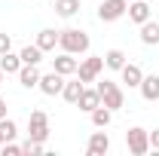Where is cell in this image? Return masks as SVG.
I'll return each instance as SVG.
<instances>
[{
    "label": "cell",
    "mask_w": 159,
    "mask_h": 156,
    "mask_svg": "<svg viewBox=\"0 0 159 156\" xmlns=\"http://www.w3.org/2000/svg\"><path fill=\"white\" fill-rule=\"evenodd\" d=\"M89 117H92V126H95V129H107V126H110V119H113V110H110V107H104V104H98Z\"/></svg>",
    "instance_id": "d6986e66"
},
{
    "label": "cell",
    "mask_w": 159,
    "mask_h": 156,
    "mask_svg": "<svg viewBox=\"0 0 159 156\" xmlns=\"http://www.w3.org/2000/svg\"><path fill=\"white\" fill-rule=\"evenodd\" d=\"M28 138L31 141H46L49 138V117L43 110H31V117H28Z\"/></svg>",
    "instance_id": "277c9868"
},
{
    "label": "cell",
    "mask_w": 159,
    "mask_h": 156,
    "mask_svg": "<svg viewBox=\"0 0 159 156\" xmlns=\"http://www.w3.org/2000/svg\"><path fill=\"white\" fill-rule=\"evenodd\" d=\"M19 55H21V64H40L43 61V49L34 43V46H25Z\"/></svg>",
    "instance_id": "7402d4cb"
},
{
    "label": "cell",
    "mask_w": 159,
    "mask_h": 156,
    "mask_svg": "<svg viewBox=\"0 0 159 156\" xmlns=\"http://www.w3.org/2000/svg\"><path fill=\"white\" fill-rule=\"evenodd\" d=\"M0 135H3V144H6V141H16V135H19V126H16L9 117H3V119H0Z\"/></svg>",
    "instance_id": "603a6c76"
},
{
    "label": "cell",
    "mask_w": 159,
    "mask_h": 156,
    "mask_svg": "<svg viewBox=\"0 0 159 156\" xmlns=\"http://www.w3.org/2000/svg\"><path fill=\"white\" fill-rule=\"evenodd\" d=\"M107 150H110V138H107V132H92L86 153H89V156H104Z\"/></svg>",
    "instance_id": "9c48e42d"
},
{
    "label": "cell",
    "mask_w": 159,
    "mask_h": 156,
    "mask_svg": "<svg viewBox=\"0 0 159 156\" xmlns=\"http://www.w3.org/2000/svg\"><path fill=\"white\" fill-rule=\"evenodd\" d=\"M0 153H3V156H19V153H21V144H12V141H6V144L0 147Z\"/></svg>",
    "instance_id": "d4e9b609"
},
{
    "label": "cell",
    "mask_w": 159,
    "mask_h": 156,
    "mask_svg": "<svg viewBox=\"0 0 159 156\" xmlns=\"http://www.w3.org/2000/svg\"><path fill=\"white\" fill-rule=\"evenodd\" d=\"M58 46H61V52H70V55H86V52H89V34H86V31H80V28L58 31Z\"/></svg>",
    "instance_id": "6da1fadb"
},
{
    "label": "cell",
    "mask_w": 159,
    "mask_h": 156,
    "mask_svg": "<svg viewBox=\"0 0 159 156\" xmlns=\"http://www.w3.org/2000/svg\"><path fill=\"white\" fill-rule=\"evenodd\" d=\"M43 95H61V89H64V77H61L58 71H52V74H43L40 77V86H37Z\"/></svg>",
    "instance_id": "52a82bcc"
},
{
    "label": "cell",
    "mask_w": 159,
    "mask_h": 156,
    "mask_svg": "<svg viewBox=\"0 0 159 156\" xmlns=\"http://www.w3.org/2000/svg\"><path fill=\"white\" fill-rule=\"evenodd\" d=\"M129 19L135 21V25H144L147 19H153L150 3H147V0H132V3H129Z\"/></svg>",
    "instance_id": "30bf717a"
},
{
    "label": "cell",
    "mask_w": 159,
    "mask_h": 156,
    "mask_svg": "<svg viewBox=\"0 0 159 156\" xmlns=\"http://www.w3.org/2000/svg\"><path fill=\"white\" fill-rule=\"evenodd\" d=\"M125 147H129V153L144 156L147 150H150V132H147V129H141V126L129 129V132H125Z\"/></svg>",
    "instance_id": "3957f363"
},
{
    "label": "cell",
    "mask_w": 159,
    "mask_h": 156,
    "mask_svg": "<svg viewBox=\"0 0 159 156\" xmlns=\"http://www.w3.org/2000/svg\"><path fill=\"white\" fill-rule=\"evenodd\" d=\"M98 104H101V95H98V89H86V86H83V95H80L77 107H80V110H86V113H92V110H95Z\"/></svg>",
    "instance_id": "9a60e30c"
},
{
    "label": "cell",
    "mask_w": 159,
    "mask_h": 156,
    "mask_svg": "<svg viewBox=\"0 0 159 156\" xmlns=\"http://www.w3.org/2000/svg\"><path fill=\"white\" fill-rule=\"evenodd\" d=\"M0 71H3V74H19L21 71V55H16L12 49L3 52V55H0Z\"/></svg>",
    "instance_id": "ac0fdd59"
},
{
    "label": "cell",
    "mask_w": 159,
    "mask_h": 156,
    "mask_svg": "<svg viewBox=\"0 0 159 156\" xmlns=\"http://www.w3.org/2000/svg\"><path fill=\"white\" fill-rule=\"evenodd\" d=\"M21 153H31V156H40V153H43V141H31V138H28V141L21 144Z\"/></svg>",
    "instance_id": "cb8c5ba5"
},
{
    "label": "cell",
    "mask_w": 159,
    "mask_h": 156,
    "mask_svg": "<svg viewBox=\"0 0 159 156\" xmlns=\"http://www.w3.org/2000/svg\"><path fill=\"white\" fill-rule=\"evenodd\" d=\"M141 43L144 46H159V21L147 19L141 25Z\"/></svg>",
    "instance_id": "4fadbf2b"
},
{
    "label": "cell",
    "mask_w": 159,
    "mask_h": 156,
    "mask_svg": "<svg viewBox=\"0 0 159 156\" xmlns=\"http://www.w3.org/2000/svg\"><path fill=\"white\" fill-rule=\"evenodd\" d=\"M9 49H12V37H9V34H0V55L9 52Z\"/></svg>",
    "instance_id": "484cf974"
},
{
    "label": "cell",
    "mask_w": 159,
    "mask_h": 156,
    "mask_svg": "<svg viewBox=\"0 0 159 156\" xmlns=\"http://www.w3.org/2000/svg\"><path fill=\"white\" fill-rule=\"evenodd\" d=\"M119 74H122V83H125L129 89H138L141 80H144V71H141L138 64H129V61L122 64V71H119Z\"/></svg>",
    "instance_id": "7c38bea8"
},
{
    "label": "cell",
    "mask_w": 159,
    "mask_h": 156,
    "mask_svg": "<svg viewBox=\"0 0 159 156\" xmlns=\"http://www.w3.org/2000/svg\"><path fill=\"white\" fill-rule=\"evenodd\" d=\"M129 12V0H101L98 6V19L101 21H116Z\"/></svg>",
    "instance_id": "8992f818"
},
{
    "label": "cell",
    "mask_w": 159,
    "mask_h": 156,
    "mask_svg": "<svg viewBox=\"0 0 159 156\" xmlns=\"http://www.w3.org/2000/svg\"><path fill=\"white\" fill-rule=\"evenodd\" d=\"M122 64H125V52H122V49H107V52H104V67L122 71Z\"/></svg>",
    "instance_id": "ffe728a7"
},
{
    "label": "cell",
    "mask_w": 159,
    "mask_h": 156,
    "mask_svg": "<svg viewBox=\"0 0 159 156\" xmlns=\"http://www.w3.org/2000/svg\"><path fill=\"white\" fill-rule=\"evenodd\" d=\"M40 74L37 71V64H21V71H19V83L25 86V89H37L40 86Z\"/></svg>",
    "instance_id": "8fae6325"
},
{
    "label": "cell",
    "mask_w": 159,
    "mask_h": 156,
    "mask_svg": "<svg viewBox=\"0 0 159 156\" xmlns=\"http://www.w3.org/2000/svg\"><path fill=\"white\" fill-rule=\"evenodd\" d=\"M37 46L43 49V52H52L55 46H58V31H52V28H43L37 34Z\"/></svg>",
    "instance_id": "e0dca14e"
},
{
    "label": "cell",
    "mask_w": 159,
    "mask_h": 156,
    "mask_svg": "<svg viewBox=\"0 0 159 156\" xmlns=\"http://www.w3.org/2000/svg\"><path fill=\"white\" fill-rule=\"evenodd\" d=\"M55 12L61 19H70L80 12V0H55Z\"/></svg>",
    "instance_id": "44dd1931"
},
{
    "label": "cell",
    "mask_w": 159,
    "mask_h": 156,
    "mask_svg": "<svg viewBox=\"0 0 159 156\" xmlns=\"http://www.w3.org/2000/svg\"><path fill=\"white\" fill-rule=\"evenodd\" d=\"M98 86V95H101V104L104 107H110V110H119L122 104H125V95H122V89H119L113 80H95Z\"/></svg>",
    "instance_id": "7a4b0ae2"
},
{
    "label": "cell",
    "mask_w": 159,
    "mask_h": 156,
    "mask_svg": "<svg viewBox=\"0 0 159 156\" xmlns=\"http://www.w3.org/2000/svg\"><path fill=\"white\" fill-rule=\"evenodd\" d=\"M101 71H104V55H89V58H83V61H80L77 77L83 80V83H95Z\"/></svg>",
    "instance_id": "5b68a950"
},
{
    "label": "cell",
    "mask_w": 159,
    "mask_h": 156,
    "mask_svg": "<svg viewBox=\"0 0 159 156\" xmlns=\"http://www.w3.org/2000/svg\"><path fill=\"white\" fill-rule=\"evenodd\" d=\"M3 77H6V74H3V71H0V83H3Z\"/></svg>",
    "instance_id": "f1b7e54d"
},
{
    "label": "cell",
    "mask_w": 159,
    "mask_h": 156,
    "mask_svg": "<svg viewBox=\"0 0 159 156\" xmlns=\"http://www.w3.org/2000/svg\"><path fill=\"white\" fill-rule=\"evenodd\" d=\"M83 86H86V83H83V80H70V83H64V89H61V98H64V101H67V104H77L80 101V95H83Z\"/></svg>",
    "instance_id": "2e32d148"
},
{
    "label": "cell",
    "mask_w": 159,
    "mask_h": 156,
    "mask_svg": "<svg viewBox=\"0 0 159 156\" xmlns=\"http://www.w3.org/2000/svg\"><path fill=\"white\" fill-rule=\"evenodd\" d=\"M0 147H3V135H0Z\"/></svg>",
    "instance_id": "f546056e"
},
{
    "label": "cell",
    "mask_w": 159,
    "mask_h": 156,
    "mask_svg": "<svg viewBox=\"0 0 159 156\" xmlns=\"http://www.w3.org/2000/svg\"><path fill=\"white\" fill-rule=\"evenodd\" d=\"M6 117V101H3V95H0V119Z\"/></svg>",
    "instance_id": "83f0119b"
},
{
    "label": "cell",
    "mask_w": 159,
    "mask_h": 156,
    "mask_svg": "<svg viewBox=\"0 0 159 156\" xmlns=\"http://www.w3.org/2000/svg\"><path fill=\"white\" fill-rule=\"evenodd\" d=\"M138 89H141V95H144V101H159V77L156 74L144 77Z\"/></svg>",
    "instance_id": "5bb4252c"
},
{
    "label": "cell",
    "mask_w": 159,
    "mask_h": 156,
    "mask_svg": "<svg viewBox=\"0 0 159 156\" xmlns=\"http://www.w3.org/2000/svg\"><path fill=\"white\" fill-rule=\"evenodd\" d=\"M150 147H153V150H159V129H153V132H150Z\"/></svg>",
    "instance_id": "4316f807"
},
{
    "label": "cell",
    "mask_w": 159,
    "mask_h": 156,
    "mask_svg": "<svg viewBox=\"0 0 159 156\" xmlns=\"http://www.w3.org/2000/svg\"><path fill=\"white\" fill-rule=\"evenodd\" d=\"M77 67H80V61L70 55V52H61V55H55L52 58V71H58L61 77H70V74H77Z\"/></svg>",
    "instance_id": "ba28073f"
}]
</instances>
